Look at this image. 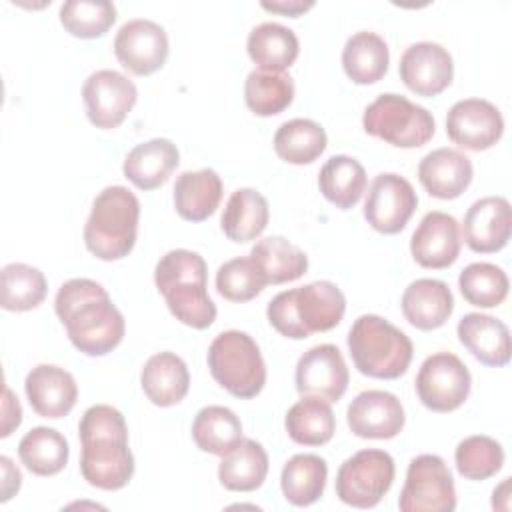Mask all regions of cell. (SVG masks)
I'll return each mask as SVG.
<instances>
[{
    "label": "cell",
    "mask_w": 512,
    "mask_h": 512,
    "mask_svg": "<svg viewBox=\"0 0 512 512\" xmlns=\"http://www.w3.org/2000/svg\"><path fill=\"white\" fill-rule=\"evenodd\" d=\"M54 310L70 342L86 356H104L124 338V316L96 280H66L56 292Z\"/></svg>",
    "instance_id": "1"
},
{
    "label": "cell",
    "mask_w": 512,
    "mask_h": 512,
    "mask_svg": "<svg viewBox=\"0 0 512 512\" xmlns=\"http://www.w3.org/2000/svg\"><path fill=\"white\" fill-rule=\"evenodd\" d=\"M82 478L100 490H120L134 474L128 428L122 412L108 404L90 406L78 424Z\"/></svg>",
    "instance_id": "2"
},
{
    "label": "cell",
    "mask_w": 512,
    "mask_h": 512,
    "mask_svg": "<svg viewBox=\"0 0 512 512\" xmlns=\"http://www.w3.org/2000/svg\"><path fill=\"white\" fill-rule=\"evenodd\" d=\"M154 282L176 320L196 330L212 326L216 306L208 296V268L198 252L186 248L166 252L154 268Z\"/></svg>",
    "instance_id": "3"
},
{
    "label": "cell",
    "mask_w": 512,
    "mask_h": 512,
    "mask_svg": "<svg viewBox=\"0 0 512 512\" xmlns=\"http://www.w3.org/2000/svg\"><path fill=\"white\" fill-rule=\"evenodd\" d=\"M344 312L346 298L342 290L328 280L284 290L276 294L266 308L270 326L292 340H304L314 332L336 328Z\"/></svg>",
    "instance_id": "4"
},
{
    "label": "cell",
    "mask_w": 512,
    "mask_h": 512,
    "mask_svg": "<svg viewBox=\"0 0 512 512\" xmlns=\"http://www.w3.org/2000/svg\"><path fill=\"white\" fill-rule=\"evenodd\" d=\"M140 202L126 186H106L92 202L84 224V244L100 260L128 256L136 244Z\"/></svg>",
    "instance_id": "5"
},
{
    "label": "cell",
    "mask_w": 512,
    "mask_h": 512,
    "mask_svg": "<svg viewBox=\"0 0 512 512\" xmlns=\"http://www.w3.org/2000/svg\"><path fill=\"white\" fill-rule=\"evenodd\" d=\"M348 350L356 370L378 380L400 378L414 354L412 340L376 314H362L354 320L348 332Z\"/></svg>",
    "instance_id": "6"
},
{
    "label": "cell",
    "mask_w": 512,
    "mask_h": 512,
    "mask_svg": "<svg viewBox=\"0 0 512 512\" xmlns=\"http://www.w3.org/2000/svg\"><path fill=\"white\" fill-rule=\"evenodd\" d=\"M212 378L232 396L248 400L266 384V364L256 340L240 330L220 332L208 348Z\"/></svg>",
    "instance_id": "7"
},
{
    "label": "cell",
    "mask_w": 512,
    "mask_h": 512,
    "mask_svg": "<svg viewBox=\"0 0 512 512\" xmlns=\"http://www.w3.org/2000/svg\"><path fill=\"white\" fill-rule=\"evenodd\" d=\"M366 134L398 148L424 146L436 130L434 116L402 94H380L362 116Z\"/></svg>",
    "instance_id": "8"
},
{
    "label": "cell",
    "mask_w": 512,
    "mask_h": 512,
    "mask_svg": "<svg viewBox=\"0 0 512 512\" xmlns=\"http://www.w3.org/2000/svg\"><path fill=\"white\" fill-rule=\"evenodd\" d=\"M394 482V460L388 452L366 448L346 458L336 474V496L354 508H374Z\"/></svg>",
    "instance_id": "9"
},
{
    "label": "cell",
    "mask_w": 512,
    "mask_h": 512,
    "mask_svg": "<svg viewBox=\"0 0 512 512\" xmlns=\"http://www.w3.org/2000/svg\"><path fill=\"white\" fill-rule=\"evenodd\" d=\"M398 508L402 512H452L456 508L454 480L440 456L420 454L410 460Z\"/></svg>",
    "instance_id": "10"
},
{
    "label": "cell",
    "mask_w": 512,
    "mask_h": 512,
    "mask_svg": "<svg viewBox=\"0 0 512 512\" xmlns=\"http://www.w3.org/2000/svg\"><path fill=\"white\" fill-rule=\"evenodd\" d=\"M472 388L466 364L452 352L428 356L416 374V394L432 412H452L460 408Z\"/></svg>",
    "instance_id": "11"
},
{
    "label": "cell",
    "mask_w": 512,
    "mask_h": 512,
    "mask_svg": "<svg viewBox=\"0 0 512 512\" xmlns=\"http://www.w3.org/2000/svg\"><path fill=\"white\" fill-rule=\"evenodd\" d=\"M82 98L88 120L96 128L110 130L126 120L128 112L138 100V90L122 72L96 70L86 78Z\"/></svg>",
    "instance_id": "12"
},
{
    "label": "cell",
    "mask_w": 512,
    "mask_h": 512,
    "mask_svg": "<svg viewBox=\"0 0 512 512\" xmlns=\"http://www.w3.org/2000/svg\"><path fill=\"white\" fill-rule=\"evenodd\" d=\"M418 206V196L412 184L394 172L378 174L364 202L366 222L382 234H398L406 228Z\"/></svg>",
    "instance_id": "13"
},
{
    "label": "cell",
    "mask_w": 512,
    "mask_h": 512,
    "mask_svg": "<svg viewBox=\"0 0 512 512\" xmlns=\"http://www.w3.org/2000/svg\"><path fill=\"white\" fill-rule=\"evenodd\" d=\"M114 54L128 72L148 76L160 70L168 58V34L154 20L132 18L118 28Z\"/></svg>",
    "instance_id": "14"
},
{
    "label": "cell",
    "mask_w": 512,
    "mask_h": 512,
    "mask_svg": "<svg viewBox=\"0 0 512 512\" xmlns=\"http://www.w3.org/2000/svg\"><path fill=\"white\" fill-rule=\"evenodd\" d=\"M504 132L500 110L484 98H464L452 104L446 116L448 138L472 152L492 148Z\"/></svg>",
    "instance_id": "15"
},
{
    "label": "cell",
    "mask_w": 512,
    "mask_h": 512,
    "mask_svg": "<svg viewBox=\"0 0 512 512\" xmlns=\"http://www.w3.org/2000/svg\"><path fill=\"white\" fill-rule=\"evenodd\" d=\"M296 390L302 396H318L338 402L348 388V368L342 352L334 344H318L306 350L296 364Z\"/></svg>",
    "instance_id": "16"
},
{
    "label": "cell",
    "mask_w": 512,
    "mask_h": 512,
    "mask_svg": "<svg viewBox=\"0 0 512 512\" xmlns=\"http://www.w3.org/2000/svg\"><path fill=\"white\" fill-rule=\"evenodd\" d=\"M398 72L414 94L432 98L450 86L454 62L444 46L436 42H416L404 50Z\"/></svg>",
    "instance_id": "17"
},
{
    "label": "cell",
    "mask_w": 512,
    "mask_h": 512,
    "mask_svg": "<svg viewBox=\"0 0 512 512\" xmlns=\"http://www.w3.org/2000/svg\"><path fill=\"white\" fill-rule=\"evenodd\" d=\"M346 420L358 438L388 440L400 434L406 416L402 402L392 392L364 390L348 404Z\"/></svg>",
    "instance_id": "18"
},
{
    "label": "cell",
    "mask_w": 512,
    "mask_h": 512,
    "mask_svg": "<svg viewBox=\"0 0 512 512\" xmlns=\"http://www.w3.org/2000/svg\"><path fill=\"white\" fill-rule=\"evenodd\" d=\"M462 240L458 220L446 212H428L410 238L412 258L422 268L442 270L452 266L460 256Z\"/></svg>",
    "instance_id": "19"
},
{
    "label": "cell",
    "mask_w": 512,
    "mask_h": 512,
    "mask_svg": "<svg viewBox=\"0 0 512 512\" xmlns=\"http://www.w3.org/2000/svg\"><path fill=\"white\" fill-rule=\"evenodd\" d=\"M512 232L510 202L504 196H486L476 200L464 214L462 234L472 252L490 254L502 250Z\"/></svg>",
    "instance_id": "20"
},
{
    "label": "cell",
    "mask_w": 512,
    "mask_h": 512,
    "mask_svg": "<svg viewBox=\"0 0 512 512\" xmlns=\"http://www.w3.org/2000/svg\"><path fill=\"white\" fill-rule=\"evenodd\" d=\"M24 390L32 410L38 416L52 420L66 416L78 400V386L74 376L54 364L34 366L26 374Z\"/></svg>",
    "instance_id": "21"
},
{
    "label": "cell",
    "mask_w": 512,
    "mask_h": 512,
    "mask_svg": "<svg viewBox=\"0 0 512 512\" xmlns=\"http://www.w3.org/2000/svg\"><path fill=\"white\" fill-rule=\"evenodd\" d=\"M472 162L454 148H436L418 164V180L424 190L440 200L458 198L472 182Z\"/></svg>",
    "instance_id": "22"
},
{
    "label": "cell",
    "mask_w": 512,
    "mask_h": 512,
    "mask_svg": "<svg viewBox=\"0 0 512 512\" xmlns=\"http://www.w3.org/2000/svg\"><path fill=\"white\" fill-rule=\"evenodd\" d=\"M460 344L484 366H506L510 360V332L508 326L488 314L470 312L458 322Z\"/></svg>",
    "instance_id": "23"
},
{
    "label": "cell",
    "mask_w": 512,
    "mask_h": 512,
    "mask_svg": "<svg viewBox=\"0 0 512 512\" xmlns=\"http://www.w3.org/2000/svg\"><path fill=\"white\" fill-rule=\"evenodd\" d=\"M404 318L418 330H436L446 324L454 310V298L446 282L418 278L410 282L400 300Z\"/></svg>",
    "instance_id": "24"
},
{
    "label": "cell",
    "mask_w": 512,
    "mask_h": 512,
    "mask_svg": "<svg viewBox=\"0 0 512 512\" xmlns=\"http://www.w3.org/2000/svg\"><path fill=\"white\" fill-rule=\"evenodd\" d=\"M180 162L176 144L168 138H152L134 146L122 164L124 176L140 190L160 188Z\"/></svg>",
    "instance_id": "25"
},
{
    "label": "cell",
    "mask_w": 512,
    "mask_h": 512,
    "mask_svg": "<svg viewBox=\"0 0 512 512\" xmlns=\"http://www.w3.org/2000/svg\"><path fill=\"white\" fill-rule=\"evenodd\" d=\"M140 384L146 398L160 408H168L184 400L190 388L186 362L174 352H158L150 356L140 372Z\"/></svg>",
    "instance_id": "26"
},
{
    "label": "cell",
    "mask_w": 512,
    "mask_h": 512,
    "mask_svg": "<svg viewBox=\"0 0 512 512\" xmlns=\"http://www.w3.org/2000/svg\"><path fill=\"white\" fill-rule=\"evenodd\" d=\"M222 200V180L216 170H186L174 184V206L180 218L202 222L210 218Z\"/></svg>",
    "instance_id": "27"
},
{
    "label": "cell",
    "mask_w": 512,
    "mask_h": 512,
    "mask_svg": "<svg viewBox=\"0 0 512 512\" xmlns=\"http://www.w3.org/2000/svg\"><path fill=\"white\" fill-rule=\"evenodd\" d=\"M246 50L258 70L284 72L298 58V36L278 22H262L250 30Z\"/></svg>",
    "instance_id": "28"
},
{
    "label": "cell",
    "mask_w": 512,
    "mask_h": 512,
    "mask_svg": "<svg viewBox=\"0 0 512 512\" xmlns=\"http://www.w3.org/2000/svg\"><path fill=\"white\" fill-rule=\"evenodd\" d=\"M268 200L254 188H238L228 198L220 224L222 232L232 242H250L268 226Z\"/></svg>",
    "instance_id": "29"
},
{
    "label": "cell",
    "mask_w": 512,
    "mask_h": 512,
    "mask_svg": "<svg viewBox=\"0 0 512 512\" xmlns=\"http://www.w3.org/2000/svg\"><path fill=\"white\" fill-rule=\"evenodd\" d=\"M268 474V454L260 442L242 438L236 448L222 456L218 480L226 490L252 492L260 488Z\"/></svg>",
    "instance_id": "30"
},
{
    "label": "cell",
    "mask_w": 512,
    "mask_h": 512,
    "mask_svg": "<svg viewBox=\"0 0 512 512\" xmlns=\"http://www.w3.org/2000/svg\"><path fill=\"white\" fill-rule=\"evenodd\" d=\"M390 50L376 32H356L342 48V66L346 76L356 84H374L388 72Z\"/></svg>",
    "instance_id": "31"
},
{
    "label": "cell",
    "mask_w": 512,
    "mask_h": 512,
    "mask_svg": "<svg viewBox=\"0 0 512 512\" xmlns=\"http://www.w3.org/2000/svg\"><path fill=\"white\" fill-rule=\"evenodd\" d=\"M318 188L336 208L350 210L360 202L366 190V170L356 158L336 154L320 168Z\"/></svg>",
    "instance_id": "32"
},
{
    "label": "cell",
    "mask_w": 512,
    "mask_h": 512,
    "mask_svg": "<svg viewBox=\"0 0 512 512\" xmlns=\"http://www.w3.org/2000/svg\"><path fill=\"white\" fill-rule=\"evenodd\" d=\"M284 426L296 444L322 446L332 440L336 418L330 402L318 396H302L286 412Z\"/></svg>",
    "instance_id": "33"
},
{
    "label": "cell",
    "mask_w": 512,
    "mask_h": 512,
    "mask_svg": "<svg viewBox=\"0 0 512 512\" xmlns=\"http://www.w3.org/2000/svg\"><path fill=\"white\" fill-rule=\"evenodd\" d=\"M328 478L326 460L316 454H294L282 468L280 488L294 506H310L324 494Z\"/></svg>",
    "instance_id": "34"
},
{
    "label": "cell",
    "mask_w": 512,
    "mask_h": 512,
    "mask_svg": "<svg viewBox=\"0 0 512 512\" xmlns=\"http://www.w3.org/2000/svg\"><path fill=\"white\" fill-rule=\"evenodd\" d=\"M250 258L256 262L268 284L298 280L308 270V256L282 236L258 240L250 250Z\"/></svg>",
    "instance_id": "35"
},
{
    "label": "cell",
    "mask_w": 512,
    "mask_h": 512,
    "mask_svg": "<svg viewBox=\"0 0 512 512\" xmlns=\"http://www.w3.org/2000/svg\"><path fill=\"white\" fill-rule=\"evenodd\" d=\"M192 438L202 452L224 456L242 440V422L226 406H204L194 416Z\"/></svg>",
    "instance_id": "36"
},
{
    "label": "cell",
    "mask_w": 512,
    "mask_h": 512,
    "mask_svg": "<svg viewBox=\"0 0 512 512\" xmlns=\"http://www.w3.org/2000/svg\"><path fill=\"white\" fill-rule=\"evenodd\" d=\"M20 462L36 476L58 474L70 456L66 438L48 426H36L26 432L18 444Z\"/></svg>",
    "instance_id": "37"
},
{
    "label": "cell",
    "mask_w": 512,
    "mask_h": 512,
    "mask_svg": "<svg viewBox=\"0 0 512 512\" xmlns=\"http://www.w3.org/2000/svg\"><path fill=\"white\" fill-rule=\"evenodd\" d=\"M324 128L310 118H292L278 126L274 152L288 164H310L326 150Z\"/></svg>",
    "instance_id": "38"
},
{
    "label": "cell",
    "mask_w": 512,
    "mask_h": 512,
    "mask_svg": "<svg viewBox=\"0 0 512 512\" xmlns=\"http://www.w3.org/2000/svg\"><path fill=\"white\" fill-rule=\"evenodd\" d=\"M48 284L44 274L24 262H10L0 272V304L10 312H26L42 304Z\"/></svg>",
    "instance_id": "39"
},
{
    "label": "cell",
    "mask_w": 512,
    "mask_h": 512,
    "mask_svg": "<svg viewBox=\"0 0 512 512\" xmlns=\"http://www.w3.org/2000/svg\"><path fill=\"white\" fill-rule=\"evenodd\" d=\"M244 100L256 116L280 114L294 100V80L286 72L252 70L244 82Z\"/></svg>",
    "instance_id": "40"
},
{
    "label": "cell",
    "mask_w": 512,
    "mask_h": 512,
    "mask_svg": "<svg viewBox=\"0 0 512 512\" xmlns=\"http://www.w3.org/2000/svg\"><path fill=\"white\" fill-rule=\"evenodd\" d=\"M458 286L464 300L478 308H494L508 296L506 272L490 262H472L460 276Z\"/></svg>",
    "instance_id": "41"
},
{
    "label": "cell",
    "mask_w": 512,
    "mask_h": 512,
    "mask_svg": "<svg viewBox=\"0 0 512 512\" xmlns=\"http://www.w3.org/2000/svg\"><path fill=\"white\" fill-rule=\"evenodd\" d=\"M454 462L460 476L466 480H488L504 464L502 444L490 436L474 434L458 442Z\"/></svg>",
    "instance_id": "42"
},
{
    "label": "cell",
    "mask_w": 512,
    "mask_h": 512,
    "mask_svg": "<svg viewBox=\"0 0 512 512\" xmlns=\"http://www.w3.org/2000/svg\"><path fill=\"white\" fill-rule=\"evenodd\" d=\"M116 20V6L108 0H68L60 6V24L76 38H98Z\"/></svg>",
    "instance_id": "43"
},
{
    "label": "cell",
    "mask_w": 512,
    "mask_h": 512,
    "mask_svg": "<svg viewBox=\"0 0 512 512\" xmlns=\"http://www.w3.org/2000/svg\"><path fill=\"white\" fill-rule=\"evenodd\" d=\"M266 284V278L250 256L232 258L216 272V290L230 302H248L256 298Z\"/></svg>",
    "instance_id": "44"
},
{
    "label": "cell",
    "mask_w": 512,
    "mask_h": 512,
    "mask_svg": "<svg viewBox=\"0 0 512 512\" xmlns=\"http://www.w3.org/2000/svg\"><path fill=\"white\" fill-rule=\"evenodd\" d=\"M22 422V408L18 398H14V394L10 392V388H4V418H2V432L0 436L6 438L12 434L14 428H18Z\"/></svg>",
    "instance_id": "45"
},
{
    "label": "cell",
    "mask_w": 512,
    "mask_h": 512,
    "mask_svg": "<svg viewBox=\"0 0 512 512\" xmlns=\"http://www.w3.org/2000/svg\"><path fill=\"white\" fill-rule=\"evenodd\" d=\"M0 464H2V502H8L22 484V474L20 470L12 464V460L8 456H0Z\"/></svg>",
    "instance_id": "46"
},
{
    "label": "cell",
    "mask_w": 512,
    "mask_h": 512,
    "mask_svg": "<svg viewBox=\"0 0 512 512\" xmlns=\"http://www.w3.org/2000/svg\"><path fill=\"white\" fill-rule=\"evenodd\" d=\"M260 6L264 10H270V12H278V14H284V16H290V18H296L300 14H304L306 10H310L314 6L312 0H262Z\"/></svg>",
    "instance_id": "47"
}]
</instances>
